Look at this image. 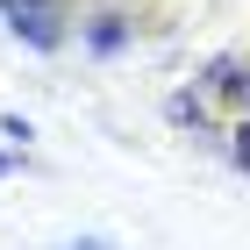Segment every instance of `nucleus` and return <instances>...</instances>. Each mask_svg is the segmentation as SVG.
I'll use <instances>...</instances> for the list:
<instances>
[{
	"instance_id": "obj_1",
	"label": "nucleus",
	"mask_w": 250,
	"mask_h": 250,
	"mask_svg": "<svg viewBox=\"0 0 250 250\" xmlns=\"http://www.w3.org/2000/svg\"><path fill=\"white\" fill-rule=\"evenodd\" d=\"M0 21L36 50H64V7L58 0H0Z\"/></svg>"
},
{
	"instance_id": "obj_2",
	"label": "nucleus",
	"mask_w": 250,
	"mask_h": 250,
	"mask_svg": "<svg viewBox=\"0 0 250 250\" xmlns=\"http://www.w3.org/2000/svg\"><path fill=\"white\" fill-rule=\"evenodd\" d=\"M200 93L229 100V107H250V64L243 58H208L200 64Z\"/></svg>"
},
{
	"instance_id": "obj_3",
	"label": "nucleus",
	"mask_w": 250,
	"mask_h": 250,
	"mask_svg": "<svg viewBox=\"0 0 250 250\" xmlns=\"http://www.w3.org/2000/svg\"><path fill=\"white\" fill-rule=\"evenodd\" d=\"M165 115H172L179 129H208V93H172V100H165Z\"/></svg>"
},
{
	"instance_id": "obj_4",
	"label": "nucleus",
	"mask_w": 250,
	"mask_h": 250,
	"mask_svg": "<svg viewBox=\"0 0 250 250\" xmlns=\"http://www.w3.org/2000/svg\"><path fill=\"white\" fill-rule=\"evenodd\" d=\"M86 43H93V50H122V43H129V29L107 15V21H93V29H86Z\"/></svg>"
},
{
	"instance_id": "obj_5",
	"label": "nucleus",
	"mask_w": 250,
	"mask_h": 250,
	"mask_svg": "<svg viewBox=\"0 0 250 250\" xmlns=\"http://www.w3.org/2000/svg\"><path fill=\"white\" fill-rule=\"evenodd\" d=\"M229 165H236V172H250V122H236V129H229Z\"/></svg>"
},
{
	"instance_id": "obj_6",
	"label": "nucleus",
	"mask_w": 250,
	"mask_h": 250,
	"mask_svg": "<svg viewBox=\"0 0 250 250\" xmlns=\"http://www.w3.org/2000/svg\"><path fill=\"white\" fill-rule=\"evenodd\" d=\"M79 250H115V243H100V236H79Z\"/></svg>"
},
{
	"instance_id": "obj_7",
	"label": "nucleus",
	"mask_w": 250,
	"mask_h": 250,
	"mask_svg": "<svg viewBox=\"0 0 250 250\" xmlns=\"http://www.w3.org/2000/svg\"><path fill=\"white\" fill-rule=\"evenodd\" d=\"M0 172H15V157H7V150H0Z\"/></svg>"
}]
</instances>
